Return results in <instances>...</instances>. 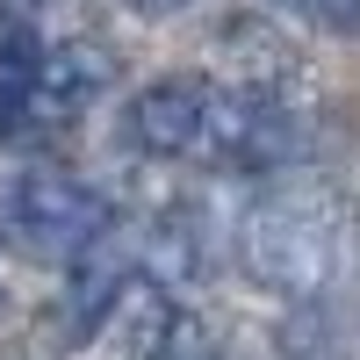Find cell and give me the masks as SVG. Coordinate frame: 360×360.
Instances as JSON below:
<instances>
[{
	"instance_id": "1",
	"label": "cell",
	"mask_w": 360,
	"mask_h": 360,
	"mask_svg": "<svg viewBox=\"0 0 360 360\" xmlns=\"http://www.w3.org/2000/svg\"><path fill=\"white\" fill-rule=\"evenodd\" d=\"M238 259L245 274L274 295H324V281L346 259V217L332 195L317 188H274L245 209L238 231Z\"/></svg>"
},
{
	"instance_id": "2",
	"label": "cell",
	"mask_w": 360,
	"mask_h": 360,
	"mask_svg": "<svg viewBox=\"0 0 360 360\" xmlns=\"http://www.w3.org/2000/svg\"><path fill=\"white\" fill-rule=\"evenodd\" d=\"M0 224L29 259H79L86 245L108 238V202L72 173H22L8 188Z\"/></svg>"
},
{
	"instance_id": "3",
	"label": "cell",
	"mask_w": 360,
	"mask_h": 360,
	"mask_svg": "<svg viewBox=\"0 0 360 360\" xmlns=\"http://www.w3.org/2000/svg\"><path fill=\"white\" fill-rule=\"evenodd\" d=\"M209 152L238 173H281L303 152V123L281 94L245 86V94H224L217 86V115H209Z\"/></svg>"
},
{
	"instance_id": "4",
	"label": "cell",
	"mask_w": 360,
	"mask_h": 360,
	"mask_svg": "<svg viewBox=\"0 0 360 360\" xmlns=\"http://www.w3.org/2000/svg\"><path fill=\"white\" fill-rule=\"evenodd\" d=\"M209 115H217V86L195 72H173V79H152L130 94L123 137L144 159H195V152H209Z\"/></svg>"
},
{
	"instance_id": "5",
	"label": "cell",
	"mask_w": 360,
	"mask_h": 360,
	"mask_svg": "<svg viewBox=\"0 0 360 360\" xmlns=\"http://www.w3.org/2000/svg\"><path fill=\"white\" fill-rule=\"evenodd\" d=\"M101 86H108V51L58 44V51H44V65H37V115H79V108L101 101Z\"/></svg>"
},
{
	"instance_id": "6",
	"label": "cell",
	"mask_w": 360,
	"mask_h": 360,
	"mask_svg": "<svg viewBox=\"0 0 360 360\" xmlns=\"http://www.w3.org/2000/svg\"><path fill=\"white\" fill-rule=\"evenodd\" d=\"M37 65H44L37 29L15 8H0V137H15L37 115Z\"/></svg>"
},
{
	"instance_id": "7",
	"label": "cell",
	"mask_w": 360,
	"mask_h": 360,
	"mask_svg": "<svg viewBox=\"0 0 360 360\" xmlns=\"http://www.w3.org/2000/svg\"><path fill=\"white\" fill-rule=\"evenodd\" d=\"M281 8L317 22V29H332V37H353V29H360V0H281Z\"/></svg>"
},
{
	"instance_id": "8",
	"label": "cell",
	"mask_w": 360,
	"mask_h": 360,
	"mask_svg": "<svg viewBox=\"0 0 360 360\" xmlns=\"http://www.w3.org/2000/svg\"><path fill=\"white\" fill-rule=\"evenodd\" d=\"M137 15H173V8H188V0H130Z\"/></svg>"
}]
</instances>
